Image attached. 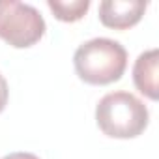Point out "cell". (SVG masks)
Segmentation results:
<instances>
[{"mask_svg":"<svg viewBox=\"0 0 159 159\" xmlns=\"http://www.w3.org/2000/svg\"><path fill=\"white\" fill-rule=\"evenodd\" d=\"M157 71H159V51L157 49H150L135 60L133 83H135L137 90L152 101H157V98H159Z\"/></svg>","mask_w":159,"mask_h":159,"instance_id":"obj_5","label":"cell"},{"mask_svg":"<svg viewBox=\"0 0 159 159\" xmlns=\"http://www.w3.org/2000/svg\"><path fill=\"white\" fill-rule=\"evenodd\" d=\"M73 66L81 81L94 86H105L122 79L127 67V51L120 41L94 38L79 45L73 54Z\"/></svg>","mask_w":159,"mask_h":159,"instance_id":"obj_1","label":"cell"},{"mask_svg":"<svg viewBox=\"0 0 159 159\" xmlns=\"http://www.w3.org/2000/svg\"><path fill=\"white\" fill-rule=\"evenodd\" d=\"M47 30L41 13L17 0H0V39L15 49L36 45Z\"/></svg>","mask_w":159,"mask_h":159,"instance_id":"obj_3","label":"cell"},{"mask_svg":"<svg viewBox=\"0 0 159 159\" xmlns=\"http://www.w3.org/2000/svg\"><path fill=\"white\" fill-rule=\"evenodd\" d=\"M146 6L142 0H103L99 4V21L107 28L127 30L142 19Z\"/></svg>","mask_w":159,"mask_h":159,"instance_id":"obj_4","label":"cell"},{"mask_svg":"<svg viewBox=\"0 0 159 159\" xmlns=\"http://www.w3.org/2000/svg\"><path fill=\"white\" fill-rule=\"evenodd\" d=\"M2 159H39V157L34 153H28V152H13V153L4 155Z\"/></svg>","mask_w":159,"mask_h":159,"instance_id":"obj_8","label":"cell"},{"mask_svg":"<svg viewBox=\"0 0 159 159\" xmlns=\"http://www.w3.org/2000/svg\"><path fill=\"white\" fill-rule=\"evenodd\" d=\"M98 127L111 139H135L150 122L146 105L129 92H111L96 107Z\"/></svg>","mask_w":159,"mask_h":159,"instance_id":"obj_2","label":"cell"},{"mask_svg":"<svg viewBox=\"0 0 159 159\" xmlns=\"http://www.w3.org/2000/svg\"><path fill=\"white\" fill-rule=\"evenodd\" d=\"M8 98H10V90H8V83L0 73V112H2L8 105Z\"/></svg>","mask_w":159,"mask_h":159,"instance_id":"obj_7","label":"cell"},{"mask_svg":"<svg viewBox=\"0 0 159 159\" xmlns=\"http://www.w3.org/2000/svg\"><path fill=\"white\" fill-rule=\"evenodd\" d=\"M49 10L54 13V17L62 23H75L81 21L88 8H90V0H47Z\"/></svg>","mask_w":159,"mask_h":159,"instance_id":"obj_6","label":"cell"}]
</instances>
